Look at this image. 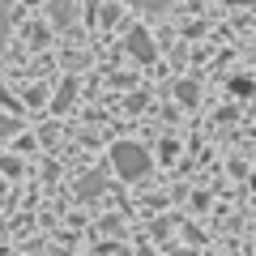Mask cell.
<instances>
[{
  "label": "cell",
  "mask_w": 256,
  "mask_h": 256,
  "mask_svg": "<svg viewBox=\"0 0 256 256\" xmlns=\"http://www.w3.org/2000/svg\"><path fill=\"white\" fill-rule=\"evenodd\" d=\"M111 162H116V171L124 175V180H141V175L150 171V154L141 146H132V141L111 146Z\"/></svg>",
  "instance_id": "obj_1"
},
{
  "label": "cell",
  "mask_w": 256,
  "mask_h": 256,
  "mask_svg": "<svg viewBox=\"0 0 256 256\" xmlns=\"http://www.w3.org/2000/svg\"><path fill=\"white\" fill-rule=\"evenodd\" d=\"M128 52L137 56V60H154V38H150L141 26H132L128 30Z\"/></svg>",
  "instance_id": "obj_2"
},
{
  "label": "cell",
  "mask_w": 256,
  "mask_h": 256,
  "mask_svg": "<svg viewBox=\"0 0 256 256\" xmlns=\"http://www.w3.org/2000/svg\"><path fill=\"white\" fill-rule=\"evenodd\" d=\"M102 184H107V175H102V171L86 175V180L77 184V196H82V201H86V196H98V192H102Z\"/></svg>",
  "instance_id": "obj_3"
},
{
  "label": "cell",
  "mask_w": 256,
  "mask_h": 256,
  "mask_svg": "<svg viewBox=\"0 0 256 256\" xmlns=\"http://www.w3.org/2000/svg\"><path fill=\"white\" fill-rule=\"evenodd\" d=\"M47 9H52V22L56 26H73V4H68V0H52V4H47Z\"/></svg>",
  "instance_id": "obj_4"
},
{
  "label": "cell",
  "mask_w": 256,
  "mask_h": 256,
  "mask_svg": "<svg viewBox=\"0 0 256 256\" xmlns=\"http://www.w3.org/2000/svg\"><path fill=\"white\" fill-rule=\"evenodd\" d=\"M73 90H77V82H64V90L56 94V111H64L68 102H73Z\"/></svg>",
  "instance_id": "obj_5"
},
{
  "label": "cell",
  "mask_w": 256,
  "mask_h": 256,
  "mask_svg": "<svg viewBox=\"0 0 256 256\" xmlns=\"http://www.w3.org/2000/svg\"><path fill=\"white\" fill-rule=\"evenodd\" d=\"M132 4H137L141 13H162L166 4H171V0H132Z\"/></svg>",
  "instance_id": "obj_6"
},
{
  "label": "cell",
  "mask_w": 256,
  "mask_h": 256,
  "mask_svg": "<svg viewBox=\"0 0 256 256\" xmlns=\"http://www.w3.org/2000/svg\"><path fill=\"white\" fill-rule=\"evenodd\" d=\"M175 94H180V102H196V86H192V82H180Z\"/></svg>",
  "instance_id": "obj_7"
},
{
  "label": "cell",
  "mask_w": 256,
  "mask_h": 256,
  "mask_svg": "<svg viewBox=\"0 0 256 256\" xmlns=\"http://www.w3.org/2000/svg\"><path fill=\"white\" fill-rule=\"evenodd\" d=\"M230 90H235V94H252V82H248V77H235V82H230Z\"/></svg>",
  "instance_id": "obj_8"
},
{
  "label": "cell",
  "mask_w": 256,
  "mask_h": 256,
  "mask_svg": "<svg viewBox=\"0 0 256 256\" xmlns=\"http://www.w3.org/2000/svg\"><path fill=\"white\" fill-rule=\"evenodd\" d=\"M4 34H9V13L0 9V56H4Z\"/></svg>",
  "instance_id": "obj_9"
},
{
  "label": "cell",
  "mask_w": 256,
  "mask_h": 256,
  "mask_svg": "<svg viewBox=\"0 0 256 256\" xmlns=\"http://www.w3.org/2000/svg\"><path fill=\"white\" fill-rule=\"evenodd\" d=\"M4 132H13V120H0V137H4Z\"/></svg>",
  "instance_id": "obj_10"
}]
</instances>
